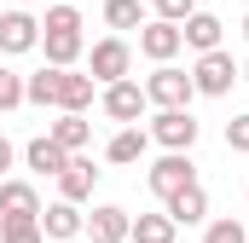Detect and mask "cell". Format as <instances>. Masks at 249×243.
<instances>
[{
	"mask_svg": "<svg viewBox=\"0 0 249 243\" xmlns=\"http://www.w3.org/2000/svg\"><path fill=\"white\" fill-rule=\"evenodd\" d=\"M41 52L53 69H75V58L87 52V35H81V12L75 6H47L41 17Z\"/></svg>",
	"mask_w": 249,
	"mask_h": 243,
	"instance_id": "cell-1",
	"label": "cell"
},
{
	"mask_svg": "<svg viewBox=\"0 0 249 243\" xmlns=\"http://www.w3.org/2000/svg\"><path fill=\"white\" fill-rule=\"evenodd\" d=\"M145 185H151L157 203H174L180 191H191V185H203V180H197V162H191L186 151H162V156L145 168Z\"/></svg>",
	"mask_w": 249,
	"mask_h": 243,
	"instance_id": "cell-2",
	"label": "cell"
},
{
	"mask_svg": "<svg viewBox=\"0 0 249 243\" xmlns=\"http://www.w3.org/2000/svg\"><path fill=\"white\" fill-rule=\"evenodd\" d=\"M191 99H197V87H191V69H180V64H157L145 75V104H157V110H191Z\"/></svg>",
	"mask_w": 249,
	"mask_h": 243,
	"instance_id": "cell-3",
	"label": "cell"
},
{
	"mask_svg": "<svg viewBox=\"0 0 249 243\" xmlns=\"http://www.w3.org/2000/svg\"><path fill=\"white\" fill-rule=\"evenodd\" d=\"M127 69H133V47H127L122 35L93 41V52H87V75H93L99 87H116V81H127Z\"/></svg>",
	"mask_w": 249,
	"mask_h": 243,
	"instance_id": "cell-4",
	"label": "cell"
},
{
	"mask_svg": "<svg viewBox=\"0 0 249 243\" xmlns=\"http://www.w3.org/2000/svg\"><path fill=\"white\" fill-rule=\"evenodd\" d=\"M191 87H197V99H226V93L238 87L232 52H226V47H220V52H203V58L191 64Z\"/></svg>",
	"mask_w": 249,
	"mask_h": 243,
	"instance_id": "cell-5",
	"label": "cell"
},
{
	"mask_svg": "<svg viewBox=\"0 0 249 243\" xmlns=\"http://www.w3.org/2000/svg\"><path fill=\"white\" fill-rule=\"evenodd\" d=\"M145 133H151V145H162V151H186V156H191V145H197L203 127H197L191 110H157Z\"/></svg>",
	"mask_w": 249,
	"mask_h": 243,
	"instance_id": "cell-6",
	"label": "cell"
},
{
	"mask_svg": "<svg viewBox=\"0 0 249 243\" xmlns=\"http://www.w3.org/2000/svg\"><path fill=\"white\" fill-rule=\"evenodd\" d=\"M35 47H41V17H35V12H23V6L0 12V58L35 52Z\"/></svg>",
	"mask_w": 249,
	"mask_h": 243,
	"instance_id": "cell-7",
	"label": "cell"
},
{
	"mask_svg": "<svg viewBox=\"0 0 249 243\" xmlns=\"http://www.w3.org/2000/svg\"><path fill=\"white\" fill-rule=\"evenodd\" d=\"M93 75H81V69H53V110L58 116H87V104H93Z\"/></svg>",
	"mask_w": 249,
	"mask_h": 243,
	"instance_id": "cell-8",
	"label": "cell"
},
{
	"mask_svg": "<svg viewBox=\"0 0 249 243\" xmlns=\"http://www.w3.org/2000/svg\"><path fill=\"white\" fill-rule=\"evenodd\" d=\"M99 110L110 122H122V127H139V116H145L151 104H145V87H139V81H116V87L99 93Z\"/></svg>",
	"mask_w": 249,
	"mask_h": 243,
	"instance_id": "cell-9",
	"label": "cell"
},
{
	"mask_svg": "<svg viewBox=\"0 0 249 243\" xmlns=\"http://www.w3.org/2000/svg\"><path fill=\"white\" fill-rule=\"evenodd\" d=\"M139 52L151 64H174L186 52V41H180V23H162V17H145V29H139Z\"/></svg>",
	"mask_w": 249,
	"mask_h": 243,
	"instance_id": "cell-10",
	"label": "cell"
},
{
	"mask_svg": "<svg viewBox=\"0 0 249 243\" xmlns=\"http://www.w3.org/2000/svg\"><path fill=\"white\" fill-rule=\"evenodd\" d=\"M41 191L29 180H0V220H41Z\"/></svg>",
	"mask_w": 249,
	"mask_h": 243,
	"instance_id": "cell-11",
	"label": "cell"
},
{
	"mask_svg": "<svg viewBox=\"0 0 249 243\" xmlns=\"http://www.w3.org/2000/svg\"><path fill=\"white\" fill-rule=\"evenodd\" d=\"M41 232H47V243H70V238H81V232H87V214H81V208H75V203H47V208H41Z\"/></svg>",
	"mask_w": 249,
	"mask_h": 243,
	"instance_id": "cell-12",
	"label": "cell"
},
{
	"mask_svg": "<svg viewBox=\"0 0 249 243\" xmlns=\"http://www.w3.org/2000/svg\"><path fill=\"white\" fill-rule=\"evenodd\" d=\"M127 226H133V214H127L122 203H99V208L87 214V232H81V238H93V243H127Z\"/></svg>",
	"mask_w": 249,
	"mask_h": 243,
	"instance_id": "cell-13",
	"label": "cell"
},
{
	"mask_svg": "<svg viewBox=\"0 0 249 243\" xmlns=\"http://www.w3.org/2000/svg\"><path fill=\"white\" fill-rule=\"evenodd\" d=\"M220 35H226V23H220L214 12H203V6L191 12L186 23H180V41H186L197 58H203V52H220Z\"/></svg>",
	"mask_w": 249,
	"mask_h": 243,
	"instance_id": "cell-14",
	"label": "cell"
},
{
	"mask_svg": "<svg viewBox=\"0 0 249 243\" xmlns=\"http://www.w3.org/2000/svg\"><path fill=\"white\" fill-rule=\"evenodd\" d=\"M23 168H29V174H41V180H58L64 168H70V151H58L47 133H35V139L23 145Z\"/></svg>",
	"mask_w": 249,
	"mask_h": 243,
	"instance_id": "cell-15",
	"label": "cell"
},
{
	"mask_svg": "<svg viewBox=\"0 0 249 243\" xmlns=\"http://www.w3.org/2000/svg\"><path fill=\"white\" fill-rule=\"evenodd\" d=\"M93 185H99V168H93V156H70V168L58 174V197L81 208V203L93 197Z\"/></svg>",
	"mask_w": 249,
	"mask_h": 243,
	"instance_id": "cell-16",
	"label": "cell"
},
{
	"mask_svg": "<svg viewBox=\"0 0 249 243\" xmlns=\"http://www.w3.org/2000/svg\"><path fill=\"white\" fill-rule=\"evenodd\" d=\"M145 151H151V133H145V127H116L110 145H105V162L133 168V162H145Z\"/></svg>",
	"mask_w": 249,
	"mask_h": 243,
	"instance_id": "cell-17",
	"label": "cell"
},
{
	"mask_svg": "<svg viewBox=\"0 0 249 243\" xmlns=\"http://www.w3.org/2000/svg\"><path fill=\"white\" fill-rule=\"evenodd\" d=\"M162 214H168L174 226H209V191L191 185V191H180L174 203H162Z\"/></svg>",
	"mask_w": 249,
	"mask_h": 243,
	"instance_id": "cell-18",
	"label": "cell"
},
{
	"mask_svg": "<svg viewBox=\"0 0 249 243\" xmlns=\"http://www.w3.org/2000/svg\"><path fill=\"white\" fill-rule=\"evenodd\" d=\"M47 139H53L58 151H70V156H81V151L93 145V122L87 116H58L53 127H47Z\"/></svg>",
	"mask_w": 249,
	"mask_h": 243,
	"instance_id": "cell-19",
	"label": "cell"
},
{
	"mask_svg": "<svg viewBox=\"0 0 249 243\" xmlns=\"http://www.w3.org/2000/svg\"><path fill=\"white\" fill-rule=\"evenodd\" d=\"M174 220L168 214H133V226H127V243H174Z\"/></svg>",
	"mask_w": 249,
	"mask_h": 243,
	"instance_id": "cell-20",
	"label": "cell"
},
{
	"mask_svg": "<svg viewBox=\"0 0 249 243\" xmlns=\"http://www.w3.org/2000/svg\"><path fill=\"white\" fill-rule=\"evenodd\" d=\"M110 29H145V0H105Z\"/></svg>",
	"mask_w": 249,
	"mask_h": 243,
	"instance_id": "cell-21",
	"label": "cell"
},
{
	"mask_svg": "<svg viewBox=\"0 0 249 243\" xmlns=\"http://www.w3.org/2000/svg\"><path fill=\"white\" fill-rule=\"evenodd\" d=\"M203 243H249V232H244V220L220 214V220H209V226H203Z\"/></svg>",
	"mask_w": 249,
	"mask_h": 243,
	"instance_id": "cell-22",
	"label": "cell"
},
{
	"mask_svg": "<svg viewBox=\"0 0 249 243\" xmlns=\"http://www.w3.org/2000/svg\"><path fill=\"white\" fill-rule=\"evenodd\" d=\"M0 243H47L41 220H0Z\"/></svg>",
	"mask_w": 249,
	"mask_h": 243,
	"instance_id": "cell-23",
	"label": "cell"
},
{
	"mask_svg": "<svg viewBox=\"0 0 249 243\" xmlns=\"http://www.w3.org/2000/svg\"><path fill=\"white\" fill-rule=\"evenodd\" d=\"M18 104H23V75L0 64V116H6V110H18Z\"/></svg>",
	"mask_w": 249,
	"mask_h": 243,
	"instance_id": "cell-24",
	"label": "cell"
},
{
	"mask_svg": "<svg viewBox=\"0 0 249 243\" xmlns=\"http://www.w3.org/2000/svg\"><path fill=\"white\" fill-rule=\"evenodd\" d=\"M226 151H238V156H249V110H238V116L226 122Z\"/></svg>",
	"mask_w": 249,
	"mask_h": 243,
	"instance_id": "cell-25",
	"label": "cell"
},
{
	"mask_svg": "<svg viewBox=\"0 0 249 243\" xmlns=\"http://www.w3.org/2000/svg\"><path fill=\"white\" fill-rule=\"evenodd\" d=\"M151 6H157V17H162V23H186L191 12H197V0H151Z\"/></svg>",
	"mask_w": 249,
	"mask_h": 243,
	"instance_id": "cell-26",
	"label": "cell"
},
{
	"mask_svg": "<svg viewBox=\"0 0 249 243\" xmlns=\"http://www.w3.org/2000/svg\"><path fill=\"white\" fill-rule=\"evenodd\" d=\"M12 162H18V145H12V139H6V133H0V180H12V174H6V168H12Z\"/></svg>",
	"mask_w": 249,
	"mask_h": 243,
	"instance_id": "cell-27",
	"label": "cell"
},
{
	"mask_svg": "<svg viewBox=\"0 0 249 243\" xmlns=\"http://www.w3.org/2000/svg\"><path fill=\"white\" fill-rule=\"evenodd\" d=\"M238 81H244V87H249V58H244V64H238Z\"/></svg>",
	"mask_w": 249,
	"mask_h": 243,
	"instance_id": "cell-28",
	"label": "cell"
},
{
	"mask_svg": "<svg viewBox=\"0 0 249 243\" xmlns=\"http://www.w3.org/2000/svg\"><path fill=\"white\" fill-rule=\"evenodd\" d=\"M244 41H249V12H244Z\"/></svg>",
	"mask_w": 249,
	"mask_h": 243,
	"instance_id": "cell-29",
	"label": "cell"
}]
</instances>
